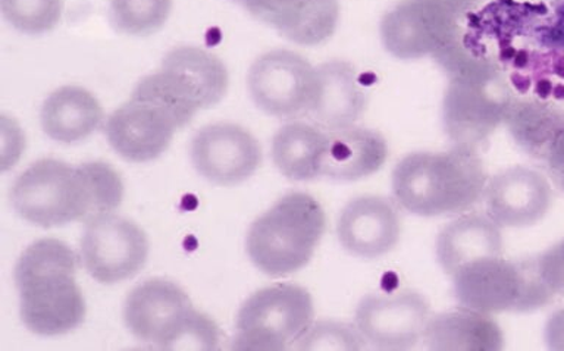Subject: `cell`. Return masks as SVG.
<instances>
[{
  "label": "cell",
  "instance_id": "1",
  "mask_svg": "<svg viewBox=\"0 0 564 351\" xmlns=\"http://www.w3.org/2000/svg\"><path fill=\"white\" fill-rule=\"evenodd\" d=\"M75 271L73 250L56 239L35 241L18 259L21 319L31 332L62 336L83 323L87 307Z\"/></svg>",
  "mask_w": 564,
  "mask_h": 351
},
{
  "label": "cell",
  "instance_id": "2",
  "mask_svg": "<svg viewBox=\"0 0 564 351\" xmlns=\"http://www.w3.org/2000/svg\"><path fill=\"white\" fill-rule=\"evenodd\" d=\"M488 175L474 147L443 153L419 152L403 157L392 173L397 204L417 217L465 212L478 204Z\"/></svg>",
  "mask_w": 564,
  "mask_h": 351
},
{
  "label": "cell",
  "instance_id": "3",
  "mask_svg": "<svg viewBox=\"0 0 564 351\" xmlns=\"http://www.w3.org/2000/svg\"><path fill=\"white\" fill-rule=\"evenodd\" d=\"M325 228L319 201L306 193H290L251 223L247 254L272 278L294 274L311 262Z\"/></svg>",
  "mask_w": 564,
  "mask_h": 351
},
{
  "label": "cell",
  "instance_id": "4",
  "mask_svg": "<svg viewBox=\"0 0 564 351\" xmlns=\"http://www.w3.org/2000/svg\"><path fill=\"white\" fill-rule=\"evenodd\" d=\"M453 69L443 100L445 133L456 146L476 147L507 120L513 100L505 78L491 65L462 63Z\"/></svg>",
  "mask_w": 564,
  "mask_h": 351
},
{
  "label": "cell",
  "instance_id": "5",
  "mask_svg": "<svg viewBox=\"0 0 564 351\" xmlns=\"http://www.w3.org/2000/svg\"><path fill=\"white\" fill-rule=\"evenodd\" d=\"M452 278L460 306L485 315L533 311L549 305L555 296L542 281L536 259H479L460 267Z\"/></svg>",
  "mask_w": 564,
  "mask_h": 351
},
{
  "label": "cell",
  "instance_id": "6",
  "mask_svg": "<svg viewBox=\"0 0 564 351\" xmlns=\"http://www.w3.org/2000/svg\"><path fill=\"white\" fill-rule=\"evenodd\" d=\"M123 320L137 340L171 349L184 338L215 349L218 328L194 310L184 289L172 281L153 278L137 285L123 305Z\"/></svg>",
  "mask_w": 564,
  "mask_h": 351
},
{
  "label": "cell",
  "instance_id": "7",
  "mask_svg": "<svg viewBox=\"0 0 564 351\" xmlns=\"http://www.w3.org/2000/svg\"><path fill=\"white\" fill-rule=\"evenodd\" d=\"M313 316L311 293L300 285L275 284L259 289L238 311L234 349H290L311 328Z\"/></svg>",
  "mask_w": 564,
  "mask_h": 351
},
{
  "label": "cell",
  "instance_id": "8",
  "mask_svg": "<svg viewBox=\"0 0 564 351\" xmlns=\"http://www.w3.org/2000/svg\"><path fill=\"white\" fill-rule=\"evenodd\" d=\"M15 212L42 228L88 221V193L78 168L42 160L18 175L11 188Z\"/></svg>",
  "mask_w": 564,
  "mask_h": 351
},
{
  "label": "cell",
  "instance_id": "9",
  "mask_svg": "<svg viewBox=\"0 0 564 351\" xmlns=\"http://www.w3.org/2000/svg\"><path fill=\"white\" fill-rule=\"evenodd\" d=\"M457 30L453 0H403L383 15L381 41L397 59H422L456 45Z\"/></svg>",
  "mask_w": 564,
  "mask_h": 351
},
{
  "label": "cell",
  "instance_id": "10",
  "mask_svg": "<svg viewBox=\"0 0 564 351\" xmlns=\"http://www.w3.org/2000/svg\"><path fill=\"white\" fill-rule=\"evenodd\" d=\"M149 257V241L134 222L101 215L87 222L82 239V262L97 283L112 285L139 274Z\"/></svg>",
  "mask_w": 564,
  "mask_h": 351
},
{
  "label": "cell",
  "instance_id": "11",
  "mask_svg": "<svg viewBox=\"0 0 564 351\" xmlns=\"http://www.w3.org/2000/svg\"><path fill=\"white\" fill-rule=\"evenodd\" d=\"M247 85L259 109L268 116L291 120L306 116L311 107L316 68L295 52L275 50L254 61Z\"/></svg>",
  "mask_w": 564,
  "mask_h": 351
},
{
  "label": "cell",
  "instance_id": "12",
  "mask_svg": "<svg viewBox=\"0 0 564 351\" xmlns=\"http://www.w3.org/2000/svg\"><path fill=\"white\" fill-rule=\"evenodd\" d=\"M430 320V303L416 292L366 296L357 306L355 327L379 350H409L422 340Z\"/></svg>",
  "mask_w": 564,
  "mask_h": 351
},
{
  "label": "cell",
  "instance_id": "13",
  "mask_svg": "<svg viewBox=\"0 0 564 351\" xmlns=\"http://www.w3.org/2000/svg\"><path fill=\"white\" fill-rule=\"evenodd\" d=\"M192 161L207 182L237 186L258 171L262 149L253 134L240 125H207L194 135Z\"/></svg>",
  "mask_w": 564,
  "mask_h": 351
},
{
  "label": "cell",
  "instance_id": "14",
  "mask_svg": "<svg viewBox=\"0 0 564 351\" xmlns=\"http://www.w3.org/2000/svg\"><path fill=\"white\" fill-rule=\"evenodd\" d=\"M178 130L165 109L134 96L110 113L105 125L106 138L113 151L134 164L158 160L170 147Z\"/></svg>",
  "mask_w": 564,
  "mask_h": 351
},
{
  "label": "cell",
  "instance_id": "15",
  "mask_svg": "<svg viewBox=\"0 0 564 351\" xmlns=\"http://www.w3.org/2000/svg\"><path fill=\"white\" fill-rule=\"evenodd\" d=\"M488 217L498 227L524 228L540 222L550 210L553 190L536 171L514 166L488 179Z\"/></svg>",
  "mask_w": 564,
  "mask_h": 351
},
{
  "label": "cell",
  "instance_id": "16",
  "mask_svg": "<svg viewBox=\"0 0 564 351\" xmlns=\"http://www.w3.org/2000/svg\"><path fill=\"white\" fill-rule=\"evenodd\" d=\"M337 235L339 244L352 256L381 257L399 243V210L383 197H359L351 200L339 215Z\"/></svg>",
  "mask_w": 564,
  "mask_h": 351
},
{
  "label": "cell",
  "instance_id": "17",
  "mask_svg": "<svg viewBox=\"0 0 564 351\" xmlns=\"http://www.w3.org/2000/svg\"><path fill=\"white\" fill-rule=\"evenodd\" d=\"M247 11L300 46L328 41L339 19L338 0H254Z\"/></svg>",
  "mask_w": 564,
  "mask_h": 351
},
{
  "label": "cell",
  "instance_id": "18",
  "mask_svg": "<svg viewBox=\"0 0 564 351\" xmlns=\"http://www.w3.org/2000/svg\"><path fill=\"white\" fill-rule=\"evenodd\" d=\"M368 107V94L357 72L344 61H329L316 68L315 94L306 116L324 130L355 125Z\"/></svg>",
  "mask_w": 564,
  "mask_h": 351
},
{
  "label": "cell",
  "instance_id": "19",
  "mask_svg": "<svg viewBox=\"0 0 564 351\" xmlns=\"http://www.w3.org/2000/svg\"><path fill=\"white\" fill-rule=\"evenodd\" d=\"M387 157V142L378 131L355 125L328 131L321 177L335 182H359L378 173Z\"/></svg>",
  "mask_w": 564,
  "mask_h": 351
},
{
  "label": "cell",
  "instance_id": "20",
  "mask_svg": "<svg viewBox=\"0 0 564 351\" xmlns=\"http://www.w3.org/2000/svg\"><path fill=\"white\" fill-rule=\"evenodd\" d=\"M40 121L44 133L55 142L79 143L99 129L104 108L96 96L83 87L64 86L44 100Z\"/></svg>",
  "mask_w": 564,
  "mask_h": 351
},
{
  "label": "cell",
  "instance_id": "21",
  "mask_svg": "<svg viewBox=\"0 0 564 351\" xmlns=\"http://www.w3.org/2000/svg\"><path fill=\"white\" fill-rule=\"evenodd\" d=\"M502 256L500 227L491 218L466 215L440 232L436 257L445 274L453 276L467 263Z\"/></svg>",
  "mask_w": 564,
  "mask_h": 351
},
{
  "label": "cell",
  "instance_id": "22",
  "mask_svg": "<svg viewBox=\"0 0 564 351\" xmlns=\"http://www.w3.org/2000/svg\"><path fill=\"white\" fill-rule=\"evenodd\" d=\"M423 341L438 351H497L502 349L505 337L489 315L463 307L430 318Z\"/></svg>",
  "mask_w": 564,
  "mask_h": 351
},
{
  "label": "cell",
  "instance_id": "23",
  "mask_svg": "<svg viewBox=\"0 0 564 351\" xmlns=\"http://www.w3.org/2000/svg\"><path fill=\"white\" fill-rule=\"evenodd\" d=\"M161 68L181 78L202 109L215 107L227 95V67L218 56L202 47H175L167 52Z\"/></svg>",
  "mask_w": 564,
  "mask_h": 351
},
{
  "label": "cell",
  "instance_id": "24",
  "mask_svg": "<svg viewBox=\"0 0 564 351\" xmlns=\"http://www.w3.org/2000/svg\"><path fill=\"white\" fill-rule=\"evenodd\" d=\"M326 133L306 122H291L276 131L272 140V160L278 171L293 182L321 177Z\"/></svg>",
  "mask_w": 564,
  "mask_h": 351
},
{
  "label": "cell",
  "instance_id": "25",
  "mask_svg": "<svg viewBox=\"0 0 564 351\" xmlns=\"http://www.w3.org/2000/svg\"><path fill=\"white\" fill-rule=\"evenodd\" d=\"M131 96L165 109L174 118L178 129H184L189 124L194 116L202 109L187 85L175 74L162 68L158 73L144 77L135 86Z\"/></svg>",
  "mask_w": 564,
  "mask_h": 351
},
{
  "label": "cell",
  "instance_id": "26",
  "mask_svg": "<svg viewBox=\"0 0 564 351\" xmlns=\"http://www.w3.org/2000/svg\"><path fill=\"white\" fill-rule=\"evenodd\" d=\"M172 0H110V21L128 36H149L166 24Z\"/></svg>",
  "mask_w": 564,
  "mask_h": 351
},
{
  "label": "cell",
  "instance_id": "27",
  "mask_svg": "<svg viewBox=\"0 0 564 351\" xmlns=\"http://www.w3.org/2000/svg\"><path fill=\"white\" fill-rule=\"evenodd\" d=\"M77 168L87 187L88 221L117 210L123 199V183L117 171L105 162H87Z\"/></svg>",
  "mask_w": 564,
  "mask_h": 351
},
{
  "label": "cell",
  "instance_id": "28",
  "mask_svg": "<svg viewBox=\"0 0 564 351\" xmlns=\"http://www.w3.org/2000/svg\"><path fill=\"white\" fill-rule=\"evenodd\" d=\"M0 8L18 32L40 36L59 24L64 0H0Z\"/></svg>",
  "mask_w": 564,
  "mask_h": 351
},
{
  "label": "cell",
  "instance_id": "29",
  "mask_svg": "<svg viewBox=\"0 0 564 351\" xmlns=\"http://www.w3.org/2000/svg\"><path fill=\"white\" fill-rule=\"evenodd\" d=\"M366 342L356 327L338 322H317L303 333L299 350H364Z\"/></svg>",
  "mask_w": 564,
  "mask_h": 351
},
{
  "label": "cell",
  "instance_id": "30",
  "mask_svg": "<svg viewBox=\"0 0 564 351\" xmlns=\"http://www.w3.org/2000/svg\"><path fill=\"white\" fill-rule=\"evenodd\" d=\"M538 160L544 161L546 169L555 183L564 190V113L560 112L553 125L531 153Z\"/></svg>",
  "mask_w": 564,
  "mask_h": 351
},
{
  "label": "cell",
  "instance_id": "31",
  "mask_svg": "<svg viewBox=\"0 0 564 351\" xmlns=\"http://www.w3.org/2000/svg\"><path fill=\"white\" fill-rule=\"evenodd\" d=\"M536 265L551 292L564 293V240L536 257Z\"/></svg>",
  "mask_w": 564,
  "mask_h": 351
},
{
  "label": "cell",
  "instance_id": "32",
  "mask_svg": "<svg viewBox=\"0 0 564 351\" xmlns=\"http://www.w3.org/2000/svg\"><path fill=\"white\" fill-rule=\"evenodd\" d=\"M22 147H24V138L20 127L15 122L8 120L7 117L2 118V164L3 169H8L13 165V162L21 155Z\"/></svg>",
  "mask_w": 564,
  "mask_h": 351
},
{
  "label": "cell",
  "instance_id": "33",
  "mask_svg": "<svg viewBox=\"0 0 564 351\" xmlns=\"http://www.w3.org/2000/svg\"><path fill=\"white\" fill-rule=\"evenodd\" d=\"M545 342L550 350L564 351V309L554 311L546 320Z\"/></svg>",
  "mask_w": 564,
  "mask_h": 351
},
{
  "label": "cell",
  "instance_id": "34",
  "mask_svg": "<svg viewBox=\"0 0 564 351\" xmlns=\"http://www.w3.org/2000/svg\"><path fill=\"white\" fill-rule=\"evenodd\" d=\"M234 2L241 3V6L247 10V8H249L251 3L254 2V0H234Z\"/></svg>",
  "mask_w": 564,
  "mask_h": 351
}]
</instances>
